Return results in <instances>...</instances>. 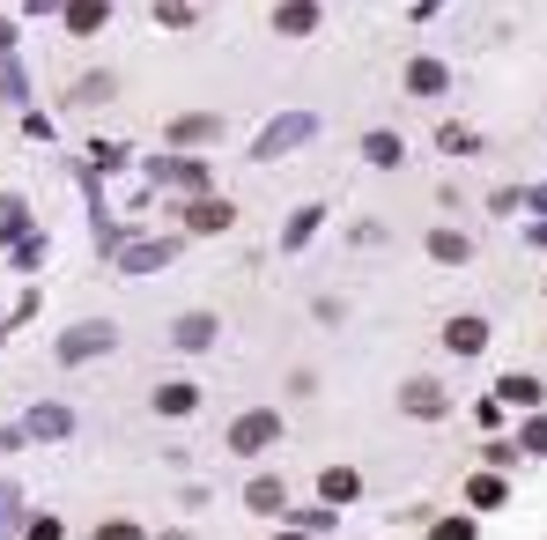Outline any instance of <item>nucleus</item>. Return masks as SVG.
<instances>
[{
    "instance_id": "f257e3e1",
    "label": "nucleus",
    "mask_w": 547,
    "mask_h": 540,
    "mask_svg": "<svg viewBox=\"0 0 547 540\" xmlns=\"http://www.w3.org/2000/svg\"><path fill=\"white\" fill-rule=\"evenodd\" d=\"M267 437H274V415H244L237 422V452H259Z\"/></svg>"
},
{
    "instance_id": "f03ea898",
    "label": "nucleus",
    "mask_w": 547,
    "mask_h": 540,
    "mask_svg": "<svg viewBox=\"0 0 547 540\" xmlns=\"http://www.w3.org/2000/svg\"><path fill=\"white\" fill-rule=\"evenodd\" d=\"M178 341H185V348H207V341H215V319H185Z\"/></svg>"
}]
</instances>
